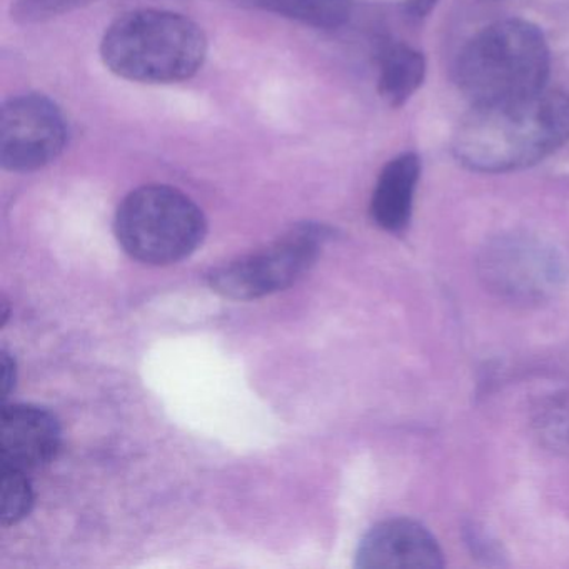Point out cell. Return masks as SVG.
<instances>
[{
  "mask_svg": "<svg viewBox=\"0 0 569 569\" xmlns=\"http://www.w3.org/2000/svg\"><path fill=\"white\" fill-rule=\"evenodd\" d=\"M569 141V96L538 92L516 101L472 106L452 138L459 164L501 174L538 164Z\"/></svg>",
  "mask_w": 569,
  "mask_h": 569,
  "instance_id": "obj_1",
  "label": "cell"
},
{
  "mask_svg": "<svg viewBox=\"0 0 569 569\" xmlns=\"http://www.w3.org/2000/svg\"><path fill=\"white\" fill-rule=\"evenodd\" d=\"M208 41L191 19L159 9H139L116 19L101 42L106 68L142 84L191 79L204 64Z\"/></svg>",
  "mask_w": 569,
  "mask_h": 569,
  "instance_id": "obj_2",
  "label": "cell"
},
{
  "mask_svg": "<svg viewBox=\"0 0 569 569\" xmlns=\"http://www.w3.org/2000/svg\"><path fill=\"white\" fill-rule=\"evenodd\" d=\"M549 49L531 22L506 19L479 31L459 52L455 76L472 106L516 101L545 91Z\"/></svg>",
  "mask_w": 569,
  "mask_h": 569,
  "instance_id": "obj_3",
  "label": "cell"
},
{
  "mask_svg": "<svg viewBox=\"0 0 569 569\" xmlns=\"http://www.w3.org/2000/svg\"><path fill=\"white\" fill-rule=\"evenodd\" d=\"M206 228L198 204L169 186L136 189L116 214L119 244L144 264H172L188 258L204 239Z\"/></svg>",
  "mask_w": 569,
  "mask_h": 569,
  "instance_id": "obj_4",
  "label": "cell"
},
{
  "mask_svg": "<svg viewBox=\"0 0 569 569\" xmlns=\"http://www.w3.org/2000/svg\"><path fill=\"white\" fill-rule=\"evenodd\" d=\"M482 286L501 301L538 306L555 298L565 282V264L552 246L535 236H499L478 258Z\"/></svg>",
  "mask_w": 569,
  "mask_h": 569,
  "instance_id": "obj_5",
  "label": "cell"
},
{
  "mask_svg": "<svg viewBox=\"0 0 569 569\" xmlns=\"http://www.w3.org/2000/svg\"><path fill=\"white\" fill-rule=\"evenodd\" d=\"M326 239L319 226H299L261 251L219 266L209 276L212 291L236 301L264 298L295 284L309 271Z\"/></svg>",
  "mask_w": 569,
  "mask_h": 569,
  "instance_id": "obj_6",
  "label": "cell"
},
{
  "mask_svg": "<svg viewBox=\"0 0 569 569\" xmlns=\"http://www.w3.org/2000/svg\"><path fill=\"white\" fill-rule=\"evenodd\" d=\"M61 109L39 94L9 99L0 112V162L6 171L34 172L54 162L68 144Z\"/></svg>",
  "mask_w": 569,
  "mask_h": 569,
  "instance_id": "obj_7",
  "label": "cell"
},
{
  "mask_svg": "<svg viewBox=\"0 0 569 569\" xmlns=\"http://www.w3.org/2000/svg\"><path fill=\"white\" fill-rule=\"evenodd\" d=\"M358 568L439 569L445 556L435 536L412 519H386L369 529L356 552Z\"/></svg>",
  "mask_w": 569,
  "mask_h": 569,
  "instance_id": "obj_8",
  "label": "cell"
},
{
  "mask_svg": "<svg viewBox=\"0 0 569 569\" xmlns=\"http://www.w3.org/2000/svg\"><path fill=\"white\" fill-rule=\"evenodd\" d=\"M61 445L58 419L31 405L6 406L0 421L2 468L31 472L54 459Z\"/></svg>",
  "mask_w": 569,
  "mask_h": 569,
  "instance_id": "obj_9",
  "label": "cell"
},
{
  "mask_svg": "<svg viewBox=\"0 0 569 569\" xmlns=\"http://www.w3.org/2000/svg\"><path fill=\"white\" fill-rule=\"evenodd\" d=\"M421 161L405 152L389 161L379 174L371 199L372 221L388 232H402L411 221Z\"/></svg>",
  "mask_w": 569,
  "mask_h": 569,
  "instance_id": "obj_10",
  "label": "cell"
},
{
  "mask_svg": "<svg viewBox=\"0 0 569 569\" xmlns=\"http://www.w3.org/2000/svg\"><path fill=\"white\" fill-rule=\"evenodd\" d=\"M378 89L381 98L392 108H401L422 86L426 59L405 42H388L378 58Z\"/></svg>",
  "mask_w": 569,
  "mask_h": 569,
  "instance_id": "obj_11",
  "label": "cell"
},
{
  "mask_svg": "<svg viewBox=\"0 0 569 569\" xmlns=\"http://www.w3.org/2000/svg\"><path fill=\"white\" fill-rule=\"evenodd\" d=\"M531 429L546 451L569 459V389L549 392L535 402Z\"/></svg>",
  "mask_w": 569,
  "mask_h": 569,
  "instance_id": "obj_12",
  "label": "cell"
},
{
  "mask_svg": "<svg viewBox=\"0 0 569 569\" xmlns=\"http://www.w3.org/2000/svg\"><path fill=\"white\" fill-rule=\"evenodd\" d=\"M256 8L318 29H338L351 18V0H246Z\"/></svg>",
  "mask_w": 569,
  "mask_h": 569,
  "instance_id": "obj_13",
  "label": "cell"
},
{
  "mask_svg": "<svg viewBox=\"0 0 569 569\" xmlns=\"http://www.w3.org/2000/svg\"><path fill=\"white\" fill-rule=\"evenodd\" d=\"M34 505V492L28 472L18 469L2 468V525H18L31 512Z\"/></svg>",
  "mask_w": 569,
  "mask_h": 569,
  "instance_id": "obj_14",
  "label": "cell"
},
{
  "mask_svg": "<svg viewBox=\"0 0 569 569\" xmlns=\"http://www.w3.org/2000/svg\"><path fill=\"white\" fill-rule=\"evenodd\" d=\"M94 0H16L12 14L22 22H42L84 8Z\"/></svg>",
  "mask_w": 569,
  "mask_h": 569,
  "instance_id": "obj_15",
  "label": "cell"
},
{
  "mask_svg": "<svg viewBox=\"0 0 569 569\" xmlns=\"http://www.w3.org/2000/svg\"><path fill=\"white\" fill-rule=\"evenodd\" d=\"M438 4V0H406L405 12L412 21H421Z\"/></svg>",
  "mask_w": 569,
  "mask_h": 569,
  "instance_id": "obj_16",
  "label": "cell"
},
{
  "mask_svg": "<svg viewBox=\"0 0 569 569\" xmlns=\"http://www.w3.org/2000/svg\"><path fill=\"white\" fill-rule=\"evenodd\" d=\"M16 385V362L8 351H2V398L11 395Z\"/></svg>",
  "mask_w": 569,
  "mask_h": 569,
  "instance_id": "obj_17",
  "label": "cell"
}]
</instances>
